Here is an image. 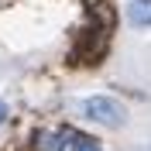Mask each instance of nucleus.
Masks as SVG:
<instances>
[{
  "label": "nucleus",
  "instance_id": "20e7f679",
  "mask_svg": "<svg viewBox=\"0 0 151 151\" xmlns=\"http://www.w3.org/2000/svg\"><path fill=\"white\" fill-rule=\"evenodd\" d=\"M131 21L134 24H151V4H141V0H137L131 7Z\"/></svg>",
  "mask_w": 151,
  "mask_h": 151
},
{
  "label": "nucleus",
  "instance_id": "7ed1b4c3",
  "mask_svg": "<svg viewBox=\"0 0 151 151\" xmlns=\"http://www.w3.org/2000/svg\"><path fill=\"white\" fill-rule=\"evenodd\" d=\"M86 7H89L93 17H100V28H103V31L113 28V7L106 4V0H86Z\"/></svg>",
  "mask_w": 151,
  "mask_h": 151
},
{
  "label": "nucleus",
  "instance_id": "f257e3e1",
  "mask_svg": "<svg viewBox=\"0 0 151 151\" xmlns=\"http://www.w3.org/2000/svg\"><path fill=\"white\" fill-rule=\"evenodd\" d=\"M86 117L96 124H103V127H120L124 120H127V113H124V106L117 103V100H106V96H89L83 103Z\"/></svg>",
  "mask_w": 151,
  "mask_h": 151
},
{
  "label": "nucleus",
  "instance_id": "0eeeda50",
  "mask_svg": "<svg viewBox=\"0 0 151 151\" xmlns=\"http://www.w3.org/2000/svg\"><path fill=\"white\" fill-rule=\"evenodd\" d=\"M141 4H151V0H141Z\"/></svg>",
  "mask_w": 151,
  "mask_h": 151
},
{
  "label": "nucleus",
  "instance_id": "39448f33",
  "mask_svg": "<svg viewBox=\"0 0 151 151\" xmlns=\"http://www.w3.org/2000/svg\"><path fill=\"white\" fill-rule=\"evenodd\" d=\"M72 151H103L100 144L93 141V137H83V134H76V141H72Z\"/></svg>",
  "mask_w": 151,
  "mask_h": 151
},
{
  "label": "nucleus",
  "instance_id": "f03ea898",
  "mask_svg": "<svg viewBox=\"0 0 151 151\" xmlns=\"http://www.w3.org/2000/svg\"><path fill=\"white\" fill-rule=\"evenodd\" d=\"M35 148H38V151H65V134L38 131V134H35Z\"/></svg>",
  "mask_w": 151,
  "mask_h": 151
},
{
  "label": "nucleus",
  "instance_id": "423d86ee",
  "mask_svg": "<svg viewBox=\"0 0 151 151\" xmlns=\"http://www.w3.org/2000/svg\"><path fill=\"white\" fill-rule=\"evenodd\" d=\"M4 117H7V106H4V100H0V124H4Z\"/></svg>",
  "mask_w": 151,
  "mask_h": 151
}]
</instances>
